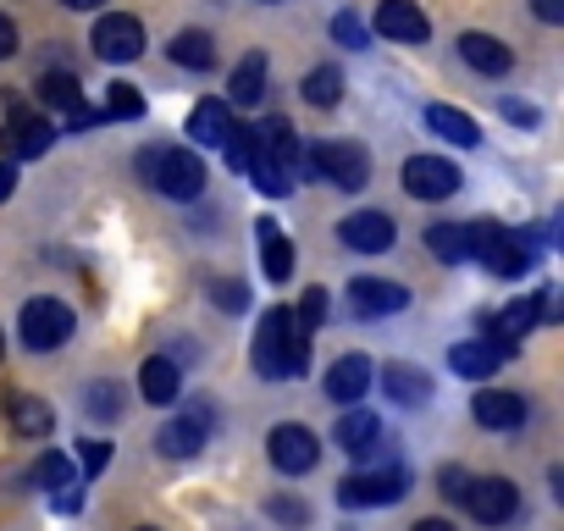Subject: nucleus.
<instances>
[{
  "instance_id": "27",
  "label": "nucleus",
  "mask_w": 564,
  "mask_h": 531,
  "mask_svg": "<svg viewBox=\"0 0 564 531\" xmlns=\"http://www.w3.org/2000/svg\"><path fill=\"white\" fill-rule=\"evenodd\" d=\"M366 382H371V366H366L360 355H344V360L327 371V399H338V404H355V399L366 393Z\"/></svg>"
},
{
  "instance_id": "42",
  "label": "nucleus",
  "mask_w": 564,
  "mask_h": 531,
  "mask_svg": "<svg viewBox=\"0 0 564 531\" xmlns=\"http://www.w3.org/2000/svg\"><path fill=\"white\" fill-rule=\"evenodd\" d=\"M106 459H111V443H84V470H89V476L106 470Z\"/></svg>"
},
{
  "instance_id": "39",
  "label": "nucleus",
  "mask_w": 564,
  "mask_h": 531,
  "mask_svg": "<svg viewBox=\"0 0 564 531\" xmlns=\"http://www.w3.org/2000/svg\"><path fill=\"white\" fill-rule=\"evenodd\" d=\"M294 322H300L305 333H316V327L327 322V289H305V311H294Z\"/></svg>"
},
{
  "instance_id": "31",
  "label": "nucleus",
  "mask_w": 564,
  "mask_h": 531,
  "mask_svg": "<svg viewBox=\"0 0 564 531\" xmlns=\"http://www.w3.org/2000/svg\"><path fill=\"white\" fill-rule=\"evenodd\" d=\"M426 249H432L437 260H448V266H465V260H470V238H465L459 221H437V227H426Z\"/></svg>"
},
{
  "instance_id": "37",
  "label": "nucleus",
  "mask_w": 564,
  "mask_h": 531,
  "mask_svg": "<svg viewBox=\"0 0 564 531\" xmlns=\"http://www.w3.org/2000/svg\"><path fill=\"white\" fill-rule=\"evenodd\" d=\"M333 40L349 45V51H366V23H360L355 12H338V18H333Z\"/></svg>"
},
{
  "instance_id": "2",
  "label": "nucleus",
  "mask_w": 564,
  "mask_h": 531,
  "mask_svg": "<svg viewBox=\"0 0 564 531\" xmlns=\"http://www.w3.org/2000/svg\"><path fill=\"white\" fill-rule=\"evenodd\" d=\"M470 238V260L487 266L492 278H525L531 272V243L520 232H509L503 221H465Z\"/></svg>"
},
{
  "instance_id": "21",
  "label": "nucleus",
  "mask_w": 564,
  "mask_h": 531,
  "mask_svg": "<svg viewBox=\"0 0 564 531\" xmlns=\"http://www.w3.org/2000/svg\"><path fill=\"white\" fill-rule=\"evenodd\" d=\"M199 443H205V415H199V410H194V415H177V421H166V426L155 432V448H161L166 459H194Z\"/></svg>"
},
{
  "instance_id": "43",
  "label": "nucleus",
  "mask_w": 564,
  "mask_h": 531,
  "mask_svg": "<svg viewBox=\"0 0 564 531\" xmlns=\"http://www.w3.org/2000/svg\"><path fill=\"white\" fill-rule=\"evenodd\" d=\"M7 56H18V29H12L7 12H0V62H7Z\"/></svg>"
},
{
  "instance_id": "33",
  "label": "nucleus",
  "mask_w": 564,
  "mask_h": 531,
  "mask_svg": "<svg viewBox=\"0 0 564 531\" xmlns=\"http://www.w3.org/2000/svg\"><path fill=\"white\" fill-rule=\"evenodd\" d=\"M305 100L322 106V111L338 106V100H344V73H338V67H316V73L305 78Z\"/></svg>"
},
{
  "instance_id": "47",
  "label": "nucleus",
  "mask_w": 564,
  "mask_h": 531,
  "mask_svg": "<svg viewBox=\"0 0 564 531\" xmlns=\"http://www.w3.org/2000/svg\"><path fill=\"white\" fill-rule=\"evenodd\" d=\"M62 7H67V12H100L106 0H62Z\"/></svg>"
},
{
  "instance_id": "38",
  "label": "nucleus",
  "mask_w": 564,
  "mask_h": 531,
  "mask_svg": "<svg viewBox=\"0 0 564 531\" xmlns=\"http://www.w3.org/2000/svg\"><path fill=\"white\" fill-rule=\"evenodd\" d=\"M210 300H216V305H221L227 316L249 311V289H243V283H227V278H221V283H210Z\"/></svg>"
},
{
  "instance_id": "12",
  "label": "nucleus",
  "mask_w": 564,
  "mask_h": 531,
  "mask_svg": "<svg viewBox=\"0 0 564 531\" xmlns=\"http://www.w3.org/2000/svg\"><path fill=\"white\" fill-rule=\"evenodd\" d=\"M404 305H410V289H399V283H388V278H355V283H349V311L366 316V322L399 316Z\"/></svg>"
},
{
  "instance_id": "44",
  "label": "nucleus",
  "mask_w": 564,
  "mask_h": 531,
  "mask_svg": "<svg viewBox=\"0 0 564 531\" xmlns=\"http://www.w3.org/2000/svg\"><path fill=\"white\" fill-rule=\"evenodd\" d=\"M531 12H536L542 23H564V0H531Z\"/></svg>"
},
{
  "instance_id": "10",
  "label": "nucleus",
  "mask_w": 564,
  "mask_h": 531,
  "mask_svg": "<svg viewBox=\"0 0 564 531\" xmlns=\"http://www.w3.org/2000/svg\"><path fill=\"white\" fill-rule=\"evenodd\" d=\"M7 155L12 161H34V155H45L51 144H56V128H51V117H40L34 106H18L12 117H7Z\"/></svg>"
},
{
  "instance_id": "4",
  "label": "nucleus",
  "mask_w": 564,
  "mask_h": 531,
  "mask_svg": "<svg viewBox=\"0 0 564 531\" xmlns=\"http://www.w3.org/2000/svg\"><path fill=\"white\" fill-rule=\"evenodd\" d=\"M327 177V183H338V188H366V177H371V161H366V150L360 144H316V150H305L300 155V177Z\"/></svg>"
},
{
  "instance_id": "5",
  "label": "nucleus",
  "mask_w": 564,
  "mask_h": 531,
  "mask_svg": "<svg viewBox=\"0 0 564 531\" xmlns=\"http://www.w3.org/2000/svg\"><path fill=\"white\" fill-rule=\"evenodd\" d=\"M404 492H410V470L404 465H382V470H355L338 487V503H349V509H382V503H399Z\"/></svg>"
},
{
  "instance_id": "29",
  "label": "nucleus",
  "mask_w": 564,
  "mask_h": 531,
  "mask_svg": "<svg viewBox=\"0 0 564 531\" xmlns=\"http://www.w3.org/2000/svg\"><path fill=\"white\" fill-rule=\"evenodd\" d=\"M139 393H144L150 404H172V399H177V366H172L166 355L144 360V371H139Z\"/></svg>"
},
{
  "instance_id": "6",
  "label": "nucleus",
  "mask_w": 564,
  "mask_h": 531,
  "mask_svg": "<svg viewBox=\"0 0 564 531\" xmlns=\"http://www.w3.org/2000/svg\"><path fill=\"white\" fill-rule=\"evenodd\" d=\"M265 454H271V465H276L282 476H305V470H316L322 443H316V432H311V426H300V421H282V426H271Z\"/></svg>"
},
{
  "instance_id": "15",
  "label": "nucleus",
  "mask_w": 564,
  "mask_h": 531,
  "mask_svg": "<svg viewBox=\"0 0 564 531\" xmlns=\"http://www.w3.org/2000/svg\"><path fill=\"white\" fill-rule=\"evenodd\" d=\"M470 415H476V426L514 432V426L525 421V399H520V393H503V388H487V393L470 399Z\"/></svg>"
},
{
  "instance_id": "35",
  "label": "nucleus",
  "mask_w": 564,
  "mask_h": 531,
  "mask_svg": "<svg viewBox=\"0 0 564 531\" xmlns=\"http://www.w3.org/2000/svg\"><path fill=\"white\" fill-rule=\"evenodd\" d=\"M106 117H144V95L133 84H111L106 89Z\"/></svg>"
},
{
  "instance_id": "14",
  "label": "nucleus",
  "mask_w": 564,
  "mask_h": 531,
  "mask_svg": "<svg viewBox=\"0 0 564 531\" xmlns=\"http://www.w3.org/2000/svg\"><path fill=\"white\" fill-rule=\"evenodd\" d=\"M338 238H344L349 249H360V254H382V249H393L399 227H393V216H382V210H355V216H344Z\"/></svg>"
},
{
  "instance_id": "11",
  "label": "nucleus",
  "mask_w": 564,
  "mask_h": 531,
  "mask_svg": "<svg viewBox=\"0 0 564 531\" xmlns=\"http://www.w3.org/2000/svg\"><path fill=\"white\" fill-rule=\"evenodd\" d=\"M459 188V166L443 155H410L404 161V194L415 199H448Z\"/></svg>"
},
{
  "instance_id": "19",
  "label": "nucleus",
  "mask_w": 564,
  "mask_h": 531,
  "mask_svg": "<svg viewBox=\"0 0 564 531\" xmlns=\"http://www.w3.org/2000/svg\"><path fill=\"white\" fill-rule=\"evenodd\" d=\"M459 56H465V67H470V73H487V78H503V73L514 67L509 45H503V40H492V34H465V40H459Z\"/></svg>"
},
{
  "instance_id": "25",
  "label": "nucleus",
  "mask_w": 564,
  "mask_h": 531,
  "mask_svg": "<svg viewBox=\"0 0 564 531\" xmlns=\"http://www.w3.org/2000/svg\"><path fill=\"white\" fill-rule=\"evenodd\" d=\"M166 56H172L177 67H188V73H210V67H216V40L199 34V29H183V34L166 45Z\"/></svg>"
},
{
  "instance_id": "49",
  "label": "nucleus",
  "mask_w": 564,
  "mask_h": 531,
  "mask_svg": "<svg viewBox=\"0 0 564 531\" xmlns=\"http://www.w3.org/2000/svg\"><path fill=\"white\" fill-rule=\"evenodd\" d=\"M139 531H155V525H139Z\"/></svg>"
},
{
  "instance_id": "41",
  "label": "nucleus",
  "mask_w": 564,
  "mask_h": 531,
  "mask_svg": "<svg viewBox=\"0 0 564 531\" xmlns=\"http://www.w3.org/2000/svg\"><path fill=\"white\" fill-rule=\"evenodd\" d=\"M503 117H509V122H520V128H536V122H542V111H536V106H525V100H503Z\"/></svg>"
},
{
  "instance_id": "8",
  "label": "nucleus",
  "mask_w": 564,
  "mask_h": 531,
  "mask_svg": "<svg viewBox=\"0 0 564 531\" xmlns=\"http://www.w3.org/2000/svg\"><path fill=\"white\" fill-rule=\"evenodd\" d=\"M73 311L62 300H29L23 305V344L29 349H62L73 338Z\"/></svg>"
},
{
  "instance_id": "46",
  "label": "nucleus",
  "mask_w": 564,
  "mask_h": 531,
  "mask_svg": "<svg viewBox=\"0 0 564 531\" xmlns=\"http://www.w3.org/2000/svg\"><path fill=\"white\" fill-rule=\"evenodd\" d=\"M12 188H18V166L0 161V199H12Z\"/></svg>"
},
{
  "instance_id": "34",
  "label": "nucleus",
  "mask_w": 564,
  "mask_h": 531,
  "mask_svg": "<svg viewBox=\"0 0 564 531\" xmlns=\"http://www.w3.org/2000/svg\"><path fill=\"white\" fill-rule=\"evenodd\" d=\"M78 470H73V459L67 454H40L34 459V470H29V481L34 487H62V481H73Z\"/></svg>"
},
{
  "instance_id": "17",
  "label": "nucleus",
  "mask_w": 564,
  "mask_h": 531,
  "mask_svg": "<svg viewBox=\"0 0 564 531\" xmlns=\"http://www.w3.org/2000/svg\"><path fill=\"white\" fill-rule=\"evenodd\" d=\"M188 139L221 150V144L232 139V106H227V100H199V106L188 111Z\"/></svg>"
},
{
  "instance_id": "32",
  "label": "nucleus",
  "mask_w": 564,
  "mask_h": 531,
  "mask_svg": "<svg viewBox=\"0 0 564 531\" xmlns=\"http://www.w3.org/2000/svg\"><path fill=\"white\" fill-rule=\"evenodd\" d=\"M40 100L73 117V111L84 106V84H78L73 73H45V78H40Z\"/></svg>"
},
{
  "instance_id": "30",
  "label": "nucleus",
  "mask_w": 564,
  "mask_h": 531,
  "mask_svg": "<svg viewBox=\"0 0 564 531\" xmlns=\"http://www.w3.org/2000/svg\"><path fill=\"white\" fill-rule=\"evenodd\" d=\"M243 172H249V183H254L260 194H271V199H282V194L294 188V172L282 166V161H271V155H260V150L249 155V166H243Z\"/></svg>"
},
{
  "instance_id": "24",
  "label": "nucleus",
  "mask_w": 564,
  "mask_h": 531,
  "mask_svg": "<svg viewBox=\"0 0 564 531\" xmlns=\"http://www.w3.org/2000/svg\"><path fill=\"white\" fill-rule=\"evenodd\" d=\"M7 415H12V432H18V437H45V432L56 426L51 404L34 399V393H12V399H7Z\"/></svg>"
},
{
  "instance_id": "7",
  "label": "nucleus",
  "mask_w": 564,
  "mask_h": 531,
  "mask_svg": "<svg viewBox=\"0 0 564 531\" xmlns=\"http://www.w3.org/2000/svg\"><path fill=\"white\" fill-rule=\"evenodd\" d=\"M89 45H95V56H100V62H111V67L139 62V56H144V23H139V18H128V12H106V18L95 23Z\"/></svg>"
},
{
  "instance_id": "20",
  "label": "nucleus",
  "mask_w": 564,
  "mask_h": 531,
  "mask_svg": "<svg viewBox=\"0 0 564 531\" xmlns=\"http://www.w3.org/2000/svg\"><path fill=\"white\" fill-rule=\"evenodd\" d=\"M536 322H542L536 300H514V305L492 311V322H487V338H498L503 349H520V338H525V333H531Z\"/></svg>"
},
{
  "instance_id": "40",
  "label": "nucleus",
  "mask_w": 564,
  "mask_h": 531,
  "mask_svg": "<svg viewBox=\"0 0 564 531\" xmlns=\"http://www.w3.org/2000/svg\"><path fill=\"white\" fill-rule=\"evenodd\" d=\"M56 509H62V514H73V509H84V481H78V476L56 487Z\"/></svg>"
},
{
  "instance_id": "45",
  "label": "nucleus",
  "mask_w": 564,
  "mask_h": 531,
  "mask_svg": "<svg viewBox=\"0 0 564 531\" xmlns=\"http://www.w3.org/2000/svg\"><path fill=\"white\" fill-rule=\"evenodd\" d=\"M271 514H276V520H305V503H289V498H276V503H271Z\"/></svg>"
},
{
  "instance_id": "1",
  "label": "nucleus",
  "mask_w": 564,
  "mask_h": 531,
  "mask_svg": "<svg viewBox=\"0 0 564 531\" xmlns=\"http://www.w3.org/2000/svg\"><path fill=\"white\" fill-rule=\"evenodd\" d=\"M311 366V333L294 322L289 305H271L254 327V371L282 382V377H305Z\"/></svg>"
},
{
  "instance_id": "22",
  "label": "nucleus",
  "mask_w": 564,
  "mask_h": 531,
  "mask_svg": "<svg viewBox=\"0 0 564 531\" xmlns=\"http://www.w3.org/2000/svg\"><path fill=\"white\" fill-rule=\"evenodd\" d=\"M333 437H338V448H344V454H371V448L382 443V426H377V415H371V410H344V415H338V426H333Z\"/></svg>"
},
{
  "instance_id": "36",
  "label": "nucleus",
  "mask_w": 564,
  "mask_h": 531,
  "mask_svg": "<svg viewBox=\"0 0 564 531\" xmlns=\"http://www.w3.org/2000/svg\"><path fill=\"white\" fill-rule=\"evenodd\" d=\"M117 399H122V393H117V388H111V382H95V388H89V399H84V410H89V415H95V421H111V415H117V410H122V404H117Z\"/></svg>"
},
{
  "instance_id": "50",
  "label": "nucleus",
  "mask_w": 564,
  "mask_h": 531,
  "mask_svg": "<svg viewBox=\"0 0 564 531\" xmlns=\"http://www.w3.org/2000/svg\"><path fill=\"white\" fill-rule=\"evenodd\" d=\"M0 349H7V338H0Z\"/></svg>"
},
{
  "instance_id": "48",
  "label": "nucleus",
  "mask_w": 564,
  "mask_h": 531,
  "mask_svg": "<svg viewBox=\"0 0 564 531\" xmlns=\"http://www.w3.org/2000/svg\"><path fill=\"white\" fill-rule=\"evenodd\" d=\"M410 531H454V525H448V520H415Z\"/></svg>"
},
{
  "instance_id": "26",
  "label": "nucleus",
  "mask_w": 564,
  "mask_h": 531,
  "mask_svg": "<svg viewBox=\"0 0 564 531\" xmlns=\"http://www.w3.org/2000/svg\"><path fill=\"white\" fill-rule=\"evenodd\" d=\"M260 95H265V56L254 51V56H243V62L232 67L227 106H260Z\"/></svg>"
},
{
  "instance_id": "9",
  "label": "nucleus",
  "mask_w": 564,
  "mask_h": 531,
  "mask_svg": "<svg viewBox=\"0 0 564 531\" xmlns=\"http://www.w3.org/2000/svg\"><path fill=\"white\" fill-rule=\"evenodd\" d=\"M465 509L481 520V525H503V520H514V509H520V492H514V481H503V476H476V481H465Z\"/></svg>"
},
{
  "instance_id": "13",
  "label": "nucleus",
  "mask_w": 564,
  "mask_h": 531,
  "mask_svg": "<svg viewBox=\"0 0 564 531\" xmlns=\"http://www.w3.org/2000/svg\"><path fill=\"white\" fill-rule=\"evenodd\" d=\"M377 34H388L393 45H421V40H432V23H426V12L415 7V0H382Z\"/></svg>"
},
{
  "instance_id": "16",
  "label": "nucleus",
  "mask_w": 564,
  "mask_h": 531,
  "mask_svg": "<svg viewBox=\"0 0 564 531\" xmlns=\"http://www.w3.org/2000/svg\"><path fill=\"white\" fill-rule=\"evenodd\" d=\"M254 238H260L265 278H271V283H289V278H294V243L282 238V227H276L271 216H260V221H254Z\"/></svg>"
},
{
  "instance_id": "18",
  "label": "nucleus",
  "mask_w": 564,
  "mask_h": 531,
  "mask_svg": "<svg viewBox=\"0 0 564 531\" xmlns=\"http://www.w3.org/2000/svg\"><path fill=\"white\" fill-rule=\"evenodd\" d=\"M509 360V349L498 344V338H470V344H454V355H448V366L459 371V377H492L498 366Z\"/></svg>"
},
{
  "instance_id": "23",
  "label": "nucleus",
  "mask_w": 564,
  "mask_h": 531,
  "mask_svg": "<svg viewBox=\"0 0 564 531\" xmlns=\"http://www.w3.org/2000/svg\"><path fill=\"white\" fill-rule=\"evenodd\" d=\"M382 393H388L393 404L415 410V404H426V399H432V377H426V371H415V366H388V371H382Z\"/></svg>"
},
{
  "instance_id": "28",
  "label": "nucleus",
  "mask_w": 564,
  "mask_h": 531,
  "mask_svg": "<svg viewBox=\"0 0 564 531\" xmlns=\"http://www.w3.org/2000/svg\"><path fill=\"white\" fill-rule=\"evenodd\" d=\"M426 128L443 133L448 144H476V139H481V128H476L459 106H426Z\"/></svg>"
},
{
  "instance_id": "3",
  "label": "nucleus",
  "mask_w": 564,
  "mask_h": 531,
  "mask_svg": "<svg viewBox=\"0 0 564 531\" xmlns=\"http://www.w3.org/2000/svg\"><path fill=\"white\" fill-rule=\"evenodd\" d=\"M139 172L150 177V188H161L166 199H194L199 188H205V166H199V155L194 150H144L139 155Z\"/></svg>"
}]
</instances>
